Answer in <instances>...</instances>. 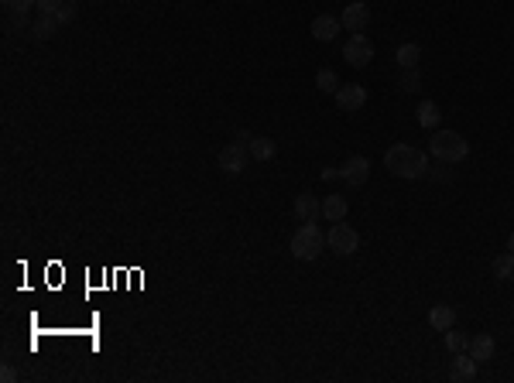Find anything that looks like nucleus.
<instances>
[{
    "label": "nucleus",
    "mask_w": 514,
    "mask_h": 383,
    "mask_svg": "<svg viewBox=\"0 0 514 383\" xmlns=\"http://www.w3.org/2000/svg\"><path fill=\"white\" fill-rule=\"evenodd\" d=\"M384 168L395 178H422V174L429 172V157L418 148H412V144H395L384 154Z\"/></svg>",
    "instance_id": "nucleus-1"
},
{
    "label": "nucleus",
    "mask_w": 514,
    "mask_h": 383,
    "mask_svg": "<svg viewBox=\"0 0 514 383\" xmlns=\"http://www.w3.org/2000/svg\"><path fill=\"white\" fill-rule=\"evenodd\" d=\"M466 154H470V144H466V137L463 134H456V131H435L432 134V157L435 161L459 165V161H466Z\"/></svg>",
    "instance_id": "nucleus-2"
},
{
    "label": "nucleus",
    "mask_w": 514,
    "mask_h": 383,
    "mask_svg": "<svg viewBox=\"0 0 514 383\" xmlns=\"http://www.w3.org/2000/svg\"><path fill=\"white\" fill-rule=\"evenodd\" d=\"M322 243H326L322 230H319L316 223H305L292 236V253H295V260H316L319 253H322Z\"/></svg>",
    "instance_id": "nucleus-3"
},
{
    "label": "nucleus",
    "mask_w": 514,
    "mask_h": 383,
    "mask_svg": "<svg viewBox=\"0 0 514 383\" xmlns=\"http://www.w3.org/2000/svg\"><path fill=\"white\" fill-rule=\"evenodd\" d=\"M326 247L333 250V253H339V257H350V253H356V247H360V236H356V230H350V226L339 219V223H333V230L326 233Z\"/></svg>",
    "instance_id": "nucleus-4"
},
{
    "label": "nucleus",
    "mask_w": 514,
    "mask_h": 383,
    "mask_svg": "<svg viewBox=\"0 0 514 383\" xmlns=\"http://www.w3.org/2000/svg\"><path fill=\"white\" fill-rule=\"evenodd\" d=\"M343 58H346V65L363 69V65L374 58V45H371V38H363V35H350V41L343 45Z\"/></svg>",
    "instance_id": "nucleus-5"
},
{
    "label": "nucleus",
    "mask_w": 514,
    "mask_h": 383,
    "mask_svg": "<svg viewBox=\"0 0 514 383\" xmlns=\"http://www.w3.org/2000/svg\"><path fill=\"white\" fill-rule=\"evenodd\" d=\"M247 157H251V154L244 151V144H240V140H234V144H226V148L217 154V165H219V172L240 174L244 168H247Z\"/></svg>",
    "instance_id": "nucleus-6"
},
{
    "label": "nucleus",
    "mask_w": 514,
    "mask_h": 383,
    "mask_svg": "<svg viewBox=\"0 0 514 383\" xmlns=\"http://www.w3.org/2000/svg\"><path fill=\"white\" fill-rule=\"evenodd\" d=\"M333 96H337V110H343V113H356V110H363V103H367V89L356 86V82L339 86Z\"/></svg>",
    "instance_id": "nucleus-7"
},
{
    "label": "nucleus",
    "mask_w": 514,
    "mask_h": 383,
    "mask_svg": "<svg viewBox=\"0 0 514 383\" xmlns=\"http://www.w3.org/2000/svg\"><path fill=\"white\" fill-rule=\"evenodd\" d=\"M339 24L346 28V31H354V35H360L367 24H371V7L363 4V0H354V4H346V11H343V18H339Z\"/></svg>",
    "instance_id": "nucleus-8"
},
{
    "label": "nucleus",
    "mask_w": 514,
    "mask_h": 383,
    "mask_svg": "<svg viewBox=\"0 0 514 383\" xmlns=\"http://www.w3.org/2000/svg\"><path fill=\"white\" fill-rule=\"evenodd\" d=\"M339 174H343V182H350V185H367V178H371V161H367L363 154H354V157L339 168Z\"/></svg>",
    "instance_id": "nucleus-9"
},
{
    "label": "nucleus",
    "mask_w": 514,
    "mask_h": 383,
    "mask_svg": "<svg viewBox=\"0 0 514 383\" xmlns=\"http://www.w3.org/2000/svg\"><path fill=\"white\" fill-rule=\"evenodd\" d=\"M476 377V360L470 353H456L453 363H449V380L453 383H466Z\"/></svg>",
    "instance_id": "nucleus-10"
},
{
    "label": "nucleus",
    "mask_w": 514,
    "mask_h": 383,
    "mask_svg": "<svg viewBox=\"0 0 514 383\" xmlns=\"http://www.w3.org/2000/svg\"><path fill=\"white\" fill-rule=\"evenodd\" d=\"M295 216L305 219V223H316V219H322V202H319L312 192H302L295 199Z\"/></svg>",
    "instance_id": "nucleus-11"
},
{
    "label": "nucleus",
    "mask_w": 514,
    "mask_h": 383,
    "mask_svg": "<svg viewBox=\"0 0 514 383\" xmlns=\"http://www.w3.org/2000/svg\"><path fill=\"white\" fill-rule=\"evenodd\" d=\"M343 31V24H339V18H333V14H319L316 21H312V38L316 41H333Z\"/></svg>",
    "instance_id": "nucleus-12"
},
{
    "label": "nucleus",
    "mask_w": 514,
    "mask_h": 383,
    "mask_svg": "<svg viewBox=\"0 0 514 383\" xmlns=\"http://www.w3.org/2000/svg\"><path fill=\"white\" fill-rule=\"evenodd\" d=\"M346 199L339 195V192H333V195H326L322 199V219H333V223H339V219H346Z\"/></svg>",
    "instance_id": "nucleus-13"
},
{
    "label": "nucleus",
    "mask_w": 514,
    "mask_h": 383,
    "mask_svg": "<svg viewBox=\"0 0 514 383\" xmlns=\"http://www.w3.org/2000/svg\"><path fill=\"white\" fill-rule=\"evenodd\" d=\"M466 353L474 356L476 363H487V360L494 356V339H491L487 332H483V335H474V339H470V349H466Z\"/></svg>",
    "instance_id": "nucleus-14"
},
{
    "label": "nucleus",
    "mask_w": 514,
    "mask_h": 383,
    "mask_svg": "<svg viewBox=\"0 0 514 383\" xmlns=\"http://www.w3.org/2000/svg\"><path fill=\"white\" fill-rule=\"evenodd\" d=\"M429 326L439 328V332H446V328L456 326V311L449 305H435L432 311H429Z\"/></svg>",
    "instance_id": "nucleus-15"
},
{
    "label": "nucleus",
    "mask_w": 514,
    "mask_h": 383,
    "mask_svg": "<svg viewBox=\"0 0 514 383\" xmlns=\"http://www.w3.org/2000/svg\"><path fill=\"white\" fill-rule=\"evenodd\" d=\"M59 28H62V24H59V18H55V14H41V18L31 24V35H35L38 41H45V38H52Z\"/></svg>",
    "instance_id": "nucleus-16"
},
{
    "label": "nucleus",
    "mask_w": 514,
    "mask_h": 383,
    "mask_svg": "<svg viewBox=\"0 0 514 383\" xmlns=\"http://www.w3.org/2000/svg\"><path fill=\"white\" fill-rule=\"evenodd\" d=\"M275 154H278V144L271 137H254V140H251V157H254V161H271Z\"/></svg>",
    "instance_id": "nucleus-17"
},
{
    "label": "nucleus",
    "mask_w": 514,
    "mask_h": 383,
    "mask_svg": "<svg viewBox=\"0 0 514 383\" xmlns=\"http://www.w3.org/2000/svg\"><path fill=\"white\" fill-rule=\"evenodd\" d=\"M418 58H422V48H418V45H412V41H408V45H401V48L395 52L398 69H415Z\"/></svg>",
    "instance_id": "nucleus-18"
},
{
    "label": "nucleus",
    "mask_w": 514,
    "mask_h": 383,
    "mask_svg": "<svg viewBox=\"0 0 514 383\" xmlns=\"http://www.w3.org/2000/svg\"><path fill=\"white\" fill-rule=\"evenodd\" d=\"M398 89H401V93H418V89H422V76H418V69H401V76H398Z\"/></svg>",
    "instance_id": "nucleus-19"
},
{
    "label": "nucleus",
    "mask_w": 514,
    "mask_h": 383,
    "mask_svg": "<svg viewBox=\"0 0 514 383\" xmlns=\"http://www.w3.org/2000/svg\"><path fill=\"white\" fill-rule=\"evenodd\" d=\"M494 277L497 281H511L514 277V253H501L494 260Z\"/></svg>",
    "instance_id": "nucleus-20"
},
{
    "label": "nucleus",
    "mask_w": 514,
    "mask_h": 383,
    "mask_svg": "<svg viewBox=\"0 0 514 383\" xmlns=\"http://www.w3.org/2000/svg\"><path fill=\"white\" fill-rule=\"evenodd\" d=\"M435 123H439V106H435V103H422V106H418V127L435 131Z\"/></svg>",
    "instance_id": "nucleus-21"
},
{
    "label": "nucleus",
    "mask_w": 514,
    "mask_h": 383,
    "mask_svg": "<svg viewBox=\"0 0 514 383\" xmlns=\"http://www.w3.org/2000/svg\"><path fill=\"white\" fill-rule=\"evenodd\" d=\"M316 86H319V93H337V89H339V76L333 72V69H319V72H316Z\"/></svg>",
    "instance_id": "nucleus-22"
},
{
    "label": "nucleus",
    "mask_w": 514,
    "mask_h": 383,
    "mask_svg": "<svg viewBox=\"0 0 514 383\" xmlns=\"http://www.w3.org/2000/svg\"><path fill=\"white\" fill-rule=\"evenodd\" d=\"M446 349H449V353H466V349H470V339H466L456 326L446 328Z\"/></svg>",
    "instance_id": "nucleus-23"
},
{
    "label": "nucleus",
    "mask_w": 514,
    "mask_h": 383,
    "mask_svg": "<svg viewBox=\"0 0 514 383\" xmlns=\"http://www.w3.org/2000/svg\"><path fill=\"white\" fill-rule=\"evenodd\" d=\"M11 14H28L31 7H38V0H4Z\"/></svg>",
    "instance_id": "nucleus-24"
},
{
    "label": "nucleus",
    "mask_w": 514,
    "mask_h": 383,
    "mask_svg": "<svg viewBox=\"0 0 514 383\" xmlns=\"http://www.w3.org/2000/svg\"><path fill=\"white\" fill-rule=\"evenodd\" d=\"M55 18H59V24H69V21H76V7H72V4H62L59 11H55Z\"/></svg>",
    "instance_id": "nucleus-25"
},
{
    "label": "nucleus",
    "mask_w": 514,
    "mask_h": 383,
    "mask_svg": "<svg viewBox=\"0 0 514 383\" xmlns=\"http://www.w3.org/2000/svg\"><path fill=\"white\" fill-rule=\"evenodd\" d=\"M62 4H65V0H38V11L41 14H55Z\"/></svg>",
    "instance_id": "nucleus-26"
},
{
    "label": "nucleus",
    "mask_w": 514,
    "mask_h": 383,
    "mask_svg": "<svg viewBox=\"0 0 514 383\" xmlns=\"http://www.w3.org/2000/svg\"><path fill=\"white\" fill-rule=\"evenodd\" d=\"M0 380H4V383H14V380H18L14 366H4V370H0Z\"/></svg>",
    "instance_id": "nucleus-27"
},
{
    "label": "nucleus",
    "mask_w": 514,
    "mask_h": 383,
    "mask_svg": "<svg viewBox=\"0 0 514 383\" xmlns=\"http://www.w3.org/2000/svg\"><path fill=\"white\" fill-rule=\"evenodd\" d=\"M322 178H326V182H337V178H343V174H339L337 168H322Z\"/></svg>",
    "instance_id": "nucleus-28"
},
{
    "label": "nucleus",
    "mask_w": 514,
    "mask_h": 383,
    "mask_svg": "<svg viewBox=\"0 0 514 383\" xmlns=\"http://www.w3.org/2000/svg\"><path fill=\"white\" fill-rule=\"evenodd\" d=\"M508 253H514V233L508 236Z\"/></svg>",
    "instance_id": "nucleus-29"
}]
</instances>
